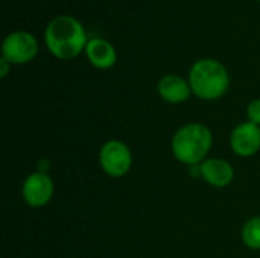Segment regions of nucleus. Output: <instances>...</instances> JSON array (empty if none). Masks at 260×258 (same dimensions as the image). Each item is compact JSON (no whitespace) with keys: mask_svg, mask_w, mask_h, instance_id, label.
Here are the masks:
<instances>
[{"mask_svg":"<svg viewBox=\"0 0 260 258\" xmlns=\"http://www.w3.org/2000/svg\"><path fill=\"white\" fill-rule=\"evenodd\" d=\"M49 52L62 61L76 58L88 43L84 26L72 15H58L49 21L44 30Z\"/></svg>","mask_w":260,"mask_h":258,"instance_id":"f257e3e1","label":"nucleus"},{"mask_svg":"<svg viewBox=\"0 0 260 258\" xmlns=\"http://www.w3.org/2000/svg\"><path fill=\"white\" fill-rule=\"evenodd\" d=\"M213 144L212 131L198 122L187 123L181 126L172 137L171 149L177 161L186 166H200L207 155Z\"/></svg>","mask_w":260,"mask_h":258,"instance_id":"f03ea898","label":"nucleus"},{"mask_svg":"<svg viewBox=\"0 0 260 258\" xmlns=\"http://www.w3.org/2000/svg\"><path fill=\"white\" fill-rule=\"evenodd\" d=\"M192 94L201 100H216L222 97L230 87V75L225 65L216 59H198L189 71Z\"/></svg>","mask_w":260,"mask_h":258,"instance_id":"7ed1b4c3","label":"nucleus"},{"mask_svg":"<svg viewBox=\"0 0 260 258\" xmlns=\"http://www.w3.org/2000/svg\"><path fill=\"white\" fill-rule=\"evenodd\" d=\"M99 164L105 175L122 178L133 167L131 149L120 140H108L99 151Z\"/></svg>","mask_w":260,"mask_h":258,"instance_id":"20e7f679","label":"nucleus"},{"mask_svg":"<svg viewBox=\"0 0 260 258\" xmlns=\"http://www.w3.org/2000/svg\"><path fill=\"white\" fill-rule=\"evenodd\" d=\"M38 53L37 38L26 30H15L3 40L2 56L11 64H26Z\"/></svg>","mask_w":260,"mask_h":258,"instance_id":"39448f33","label":"nucleus"},{"mask_svg":"<svg viewBox=\"0 0 260 258\" xmlns=\"http://www.w3.org/2000/svg\"><path fill=\"white\" fill-rule=\"evenodd\" d=\"M53 181L44 172H34L30 173L21 186V196L23 201L32 208H41L50 202L53 198Z\"/></svg>","mask_w":260,"mask_h":258,"instance_id":"423d86ee","label":"nucleus"},{"mask_svg":"<svg viewBox=\"0 0 260 258\" xmlns=\"http://www.w3.org/2000/svg\"><path fill=\"white\" fill-rule=\"evenodd\" d=\"M230 146L238 157H253L260 151V126L251 122L239 123L230 134Z\"/></svg>","mask_w":260,"mask_h":258,"instance_id":"0eeeda50","label":"nucleus"},{"mask_svg":"<svg viewBox=\"0 0 260 258\" xmlns=\"http://www.w3.org/2000/svg\"><path fill=\"white\" fill-rule=\"evenodd\" d=\"M201 178L215 189H224L235 179L233 166L224 158H207L200 164Z\"/></svg>","mask_w":260,"mask_h":258,"instance_id":"6e6552de","label":"nucleus"},{"mask_svg":"<svg viewBox=\"0 0 260 258\" xmlns=\"http://www.w3.org/2000/svg\"><path fill=\"white\" fill-rule=\"evenodd\" d=\"M157 93L165 102L178 105V103L186 102L190 97L192 88H190L189 81H186L184 78L178 75H166L158 81Z\"/></svg>","mask_w":260,"mask_h":258,"instance_id":"1a4fd4ad","label":"nucleus"},{"mask_svg":"<svg viewBox=\"0 0 260 258\" xmlns=\"http://www.w3.org/2000/svg\"><path fill=\"white\" fill-rule=\"evenodd\" d=\"M85 55L90 64L99 70L111 68L117 61V53L113 44L104 38H91L85 46Z\"/></svg>","mask_w":260,"mask_h":258,"instance_id":"9d476101","label":"nucleus"},{"mask_svg":"<svg viewBox=\"0 0 260 258\" xmlns=\"http://www.w3.org/2000/svg\"><path fill=\"white\" fill-rule=\"evenodd\" d=\"M242 242L247 248L259 251L260 249V216L248 219L242 228Z\"/></svg>","mask_w":260,"mask_h":258,"instance_id":"9b49d317","label":"nucleus"},{"mask_svg":"<svg viewBox=\"0 0 260 258\" xmlns=\"http://www.w3.org/2000/svg\"><path fill=\"white\" fill-rule=\"evenodd\" d=\"M247 117H248V122L260 126V99H254L248 103Z\"/></svg>","mask_w":260,"mask_h":258,"instance_id":"f8f14e48","label":"nucleus"},{"mask_svg":"<svg viewBox=\"0 0 260 258\" xmlns=\"http://www.w3.org/2000/svg\"><path fill=\"white\" fill-rule=\"evenodd\" d=\"M9 64H11V62H9V61H6V59H5L3 56L0 58V67H2V70H0V76H2V78H5V76L8 75V70H9Z\"/></svg>","mask_w":260,"mask_h":258,"instance_id":"ddd939ff","label":"nucleus"},{"mask_svg":"<svg viewBox=\"0 0 260 258\" xmlns=\"http://www.w3.org/2000/svg\"><path fill=\"white\" fill-rule=\"evenodd\" d=\"M259 2H260V0H259Z\"/></svg>","mask_w":260,"mask_h":258,"instance_id":"4468645a","label":"nucleus"}]
</instances>
